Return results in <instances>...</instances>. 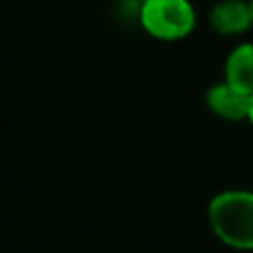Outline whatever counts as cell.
Returning a JSON list of instances; mask_svg holds the SVG:
<instances>
[{
    "label": "cell",
    "mask_w": 253,
    "mask_h": 253,
    "mask_svg": "<svg viewBox=\"0 0 253 253\" xmlns=\"http://www.w3.org/2000/svg\"><path fill=\"white\" fill-rule=\"evenodd\" d=\"M208 217L219 241L233 249H253V192L227 190L213 196Z\"/></svg>",
    "instance_id": "obj_1"
},
{
    "label": "cell",
    "mask_w": 253,
    "mask_h": 253,
    "mask_svg": "<svg viewBox=\"0 0 253 253\" xmlns=\"http://www.w3.org/2000/svg\"><path fill=\"white\" fill-rule=\"evenodd\" d=\"M140 24L152 38L174 42L194 30L196 12L190 0H142Z\"/></svg>",
    "instance_id": "obj_2"
},
{
    "label": "cell",
    "mask_w": 253,
    "mask_h": 253,
    "mask_svg": "<svg viewBox=\"0 0 253 253\" xmlns=\"http://www.w3.org/2000/svg\"><path fill=\"white\" fill-rule=\"evenodd\" d=\"M249 97L251 95L231 87L227 81H221L206 91V105L219 119L243 121L249 113Z\"/></svg>",
    "instance_id": "obj_3"
},
{
    "label": "cell",
    "mask_w": 253,
    "mask_h": 253,
    "mask_svg": "<svg viewBox=\"0 0 253 253\" xmlns=\"http://www.w3.org/2000/svg\"><path fill=\"white\" fill-rule=\"evenodd\" d=\"M210 26L221 36H237L253 26L251 4L245 0H221L210 12Z\"/></svg>",
    "instance_id": "obj_4"
},
{
    "label": "cell",
    "mask_w": 253,
    "mask_h": 253,
    "mask_svg": "<svg viewBox=\"0 0 253 253\" xmlns=\"http://www.w3.org/2000/svg\"><path fill=\"white\" fill-rule=\"evenodd\" d=\"M223 81L247 95L253 93V43H239L229 51L223 65Z\"/></svg>",
    "instance_id": "obj_5"
},
{
    "label": "cell",
    "mask_w": 253,
    "mask_h": 253,
    "mask_svg": "<svg viewBox=\"0 0 253 253\" xmlns=\"http://www.w3.org/2000/svg\"><path fill=\"white\" fill-rule=\"evenodd\" d=\"M247 121L253 125V93H251V97H249V113H247Z\"/></svg>",
    "instance_id": "obj_6"
},
{
    "label": "cell",
    "mask_w": 253,
    "mask_h": 253,
    "mask_svg": "<svg viewBox=\"0 0 253 253\" xmlns=\"http://www.w3.org/2000/svg\"><path fill=\"white\" fill-rule=\"evenodd\" d=\"M249 4H251V12H253V0H249Z\"/></svg>",
    "instance_id": "obj_7"
}]
</instances>
